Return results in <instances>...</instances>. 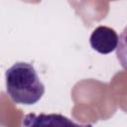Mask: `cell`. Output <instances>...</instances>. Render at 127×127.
Here are the masks:
<instances>
[{
  "mask_svg": "<svg viewBox=\"0 0 127 127\" xmlns=\"http://www.w3.org/2000/svg\"><path fill=\"white\" fill-rule=\"evenodd\" d=\"M6 91L13 102L33 105L45 94V85L32 64L18 62L5 72Z\"/></svg>",
  "mask_w": 127,
  "mask_h": 127,
  "instance_id": "6da1fadb",
  "label": "cell"
},
{
  "mask_svg": "<svg viewBox=\"0 0 127 127\" xmlns=\"http://www.w3.org/2000/svg\"><path fill=\"white\" fill-rule=\"evenodd\" d=\"M23 124L31 125H77V123L69 120V118L62 114H44L36 115L34 113L27 114L24 117Z\"/></svg>",
  "mask_w": 127,
  "mask_h": 127,
  "instance_id": "3957f363",
  "label": "cell"
},
{
  "mask_svg": "<svg viewBox=\"0 0 127 127\" xmlns=\"http://www.w3.org/2000/svg\"><path fill=\"white\" fill-rule=\"evenodd\" d=\"M119 37L114 29L107 26L95 28L89 38L90 47L101 55H108L116 50Z\"/></svg>",
  "mask_w": 127,
  "mask_h": 127,
  "instance_id": "7a4b0ae2",
  "label": "cell"
},
{
  "mask_svg": "<svg viewBox=\"0 0 127 127\" xmlns=\"http://www.w3.org/2000/svg\"><path fill=\"white\" fill-rule=\"evenodd\" d=\"M116 56L121 66L127 70V26L119 36L118 46L116 48Z\"/></svg>",
  "mask_w": 127,
  "mask_h": 127,
  "instance_id": "277c9868",
  "label": "cell"
}]
</instances>
